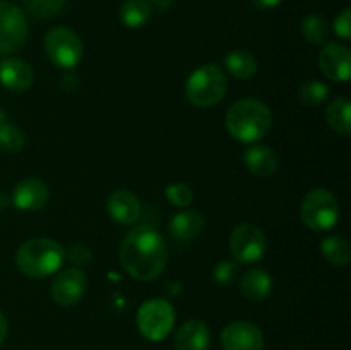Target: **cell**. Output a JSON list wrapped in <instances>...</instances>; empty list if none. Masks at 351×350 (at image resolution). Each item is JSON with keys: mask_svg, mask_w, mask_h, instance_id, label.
Listing matches in <instances>:
<instances>
[{"mask_svg": "<svg viewBox=\"0 0 351 350\" xmlns=\"http://www.w3.org/2000/svg\"><path fill=\"white\" fill-rule=\"evenodd\" d=\"M300 216L305 226L314 232H326L339 222V202L331 191L315 187L307 192L300 205Z\"/></svg>", "mask_w": 351, "mask_h": 350, "instance_id": "5", "label": "cell"}, {"mask_svg": "<svg viewBox=\"0 0 351 350\" xmlns=\"http://www.w3.org/2000/svg\"><path fill=\"white\" fill-rule=\"evenodd\" d=\"M329 96V86L324 84L322 81L317 79H311L305 81L304 84L298 89V100L302 105L308 106V108H315V106L322 105Z\"/></svg>", "mask_w": 351, "mask_h": 350, "instance_id": "25", "label": "cell"}, {"mask_svg": "<svg viewBox=\"0 0 351 350\" xmlns=\"http://www.w3.org/2000/svg\"><path fill=\"white\" fill-rule=\"evenodd\" d=\"M34 72L26 60L5 57L0 60V84L9 91L23 93L33 86Z\"/></svg>", "mask_w": 351, "mask_h": 350, "instance_id": "15", "label": "cell"}, {"mask_svg": "<svg viewBox=\"0 0 351 350\" xmlns=\"http://www.w3.org/2000/svg\"><path fill=\"white\" fill-rule=\"evenodd\" d=\"M67 0H23V5L27 14L38 19L55 17L64 10Z\"/></svg>", "mask_w": 351, "mask_h": 350, "instance_id": "26", "label": "cell"}, {"mask_svg": "<svg viewBox=\"0 0 351 350\" xmlns=\"http://www.w3.org/2000/svg\"><path fill=\"white\" fill-rule=\"evenodd\" d=\"M230 253L235 263L254 264L267 253V240L263 230L252 223H240L230 233Z\"/></svg>", "mask_w": 351, "mask_h": 350, "instance_id": "8", "label": "cell"}, {"mask_svg": "<svg viewBox=\"0 0 351 350\" xmlns=\"http://www.w3.org/2000/svg\"><path fill=\"white\" fill-rule=\"evenodd\" d=\"M65 249L53 239L38 237L24 242L16 253V266L29 278H45L60 271Z\"/></svg>", "mask_w": 351, "mask_h": 350, "instance_id": "3", "label": "cell"}, {"mask_svg": "<svg viewBox=\"0 0 351 350\" xmlns=\"http://www.w3.org/2000/svg\"><path fill=\"white\" fill-rule=\"evenodd\" d=\"M225 126L233 139L256 144L257 141L264 139L271 130L273 112L261 100L243 98L230 106L225 117Z\"/></svg>", "mask_w": 351, "mask_h": 350, "instance_id": "2", "label": "cell"}, {"mask_svg": "<svg viewBox=\"0 0 351 350\" xmlns=\"http://www.w3.org/2000/svg\"><path fill=\"white\" fill-rule=\"evenodd\" d=\"M119 259L130 277L141 281H151L167 268V242L153 226H136L120 244Z\"/></svg>", "mask_w": 351, "mask_h": 350, "instance_id": "1", "label": "cell"}, {"mask_svg": "<svg viewBox=\"0 0 351 350\" xmlns=\"http://www.w3.org/2000/svg\"><path fill=\"white\" fill-rule=\"evenodd\" d=\"M24 144H26V134L21 127L7 122L0 127V150L7 153H17L23 150Z\"/></svg>", "mask_w": 351, "mask_h": 350, "instance_id": "27", "label": "cell"}, {"mask_svg": "<svg viewBox=\"0 0 351 350\" xmlns=\"http://www.w3.org/2000/svg\"><path fill=\"white\" fill-rule=\"evenodd\" d=\"M165 196H167L168 202L177 206V208H187L194 202V191H192L191 185L184 184V182H175V184L167 185Z\"/></svg>", "mask_w": 351, "mask_h": 350, "instance_id": "28", "label": "cell"}, {"mask_svg": "<svg viewBox=\"0 0 351 350\" xmlns=\"http://www.w3.org/2000/svg\"><path fill=\"white\" fill-rule=\"evenodd\" d=\"M237 277H239V266L233 261H219L213 270V280L219 287H230L237 280Z\"/></svg>", "mask_w": 351, "mask_h": 350, "instance_id": "29", "label": "cell"}, {"mask_svg": "<svg viewBox=\"0 0 351 350\" xmlns=\"http://www.w3.org/2000/svg\"><path fill=\"white\" fill-rule=\"evenodd\" d=\"M302 36L308 43L324 47L329 41V36H331V27H329V23L322 16L311 14V16L302 21Z\"/></svg>", "mask_w": 351, "mask_h": 350, "instance_id": "24", "label": "cell"}, {"mask_svg": "<svg viewBox=\"0 0 351 350\" xmlns=\"http://www.w3.org/2000/svg\"><path fill=\"white\" fill-rule=\"evenodd\" d=\"M106 211L113 222L120 225H132L141 218L143 206L136 194L127 189H117L106 199Z\"/></svg>", "mask_w": 351, "mask_h": 350, "instance_id": "14", "label": "cell"}, {"mask_svg": "<svg viewBox=\"0 0 351 350\" xmlns=\"http://www.w3.org/2000/svg\"><path fill=\"white\" fill-rule=\"evenodd\" d=\"M243 163H245L247 170L256 177H271L274 172L278 170V154L274 150L264 144H252L243 153Z\"/></svg>", "mask_w": 351, "mask_h": 350, "instance_id": "17", "label": "cell"}, {"mask_svg": "<svg viewBox=\"0 0 351 350\" xmlns=\"http://www.w3.org/2000/svg\"><path fill=\"white\" fill-rule=\"evenodd\" d=\"M204 216L192 209H184L171 216L168 223L170 235L177 240H194L204 230Z\"/></svg>", "mask_w": 351, "mask_h": 350, "instance_id": "18", "label": "cell"}, {"mask_svg": "<svg viewBox=\"0 0 351 350\" xmlns=\"http://www.w3.org/2000/svg\"><path fill=\"white\" fill-rule=\"evenodd\" d=\"M5 120H7V115H5V112H3V110L0 108V127H2L3 124H5Z\"/></svg>", "mask_w": 351, "mask_h": 350, "instance_id": "35", "label": "cell"}, {"mask_svg": "<svg viewBox=\"0 0 351 350\" xmlns=\"http://www.w3.org/2000/svg\"><path fill=\"white\" fill-rule=\"evenodd\" d=\"M228 79L225 71L216 64H204L191 72L185 81V96L197 108L215 106L225 98Z\"/></svg>", "mask_w": 351, "mask_h": 350, "instance_id": "4", "label": "cell"}, {"mask_svg": "<svg viewBox=\"0 0 351 350\" xmlns=\"http://www.w3.org/2000/svg\"><path fill=\"white\" fill-rule=\"evenodd\" d=\"M240 290L252 302L266 301L273 292V277L263 268H254L243 273Z\"/></svg>", "mask_w": 351, "mask_h": 350, "instance_id": "19", "label": "cell"}, {"mask_svg": "<svg viewBox=\"0 0 351 350\" xmlns=\"http://www.w3.org/2000/svg\"><path fill=\"white\" fill-rule=\"evenodd\" d=\"M326 122L339 136L351 134V102L345 96L332 100L326 106Z\"/></svg>", "mask_w": 351, "mask_h": 350, "instance_id": "21", "label": "cell"}, {"mask_svg": "<svg viewBox=\"0 0 351 350\" xmlns=\"http://www.w3.org/2000/svg\"><path fill=\"white\" fill-rule=\"evenodd\" d=\"M250 2H252L257 9L266 10V9H274V7L280 5L283 0H250Z\"/></svg>", "mask_w": 351, "mask_h": 350, "instance_id": "32", "label": "cell"}, {"mask_svg": "<svg viewBox=\"0 0 351 350\" xmlns=\"http://www.w3.org/2000/svg\"><path fill=\"white\" fill-rule=\"evenodd\" d=\"M7 335H9V321H7L5 316L0 312V345L5 342Z\"/></svg>", "mask_w": 351, "mask_h": 350, "instance_id": "33", "label": "cell"}, {"mask_svg": "<svg viewBox=\"0 0 351 350\" xmlns=\"http://www.w3.org/2000/svg\"><path fill=\"white\" fill-rule=\"evenodd\" d=\"M86 288H88V278L84 271L81 268H67L62 270L51 281L50 295L58 305L71 307L81 301L82 295L86 294Z\"/></svg>", "mask_w": 351, "mask_h": 350, "instance_id": "10", "label": "cell"}, {"mask_svg": "<svg viewBox=\"0 0 351 350\" xmlns=\"http://www.w3.org/2000/svg\"><path fill=\"white\" fill-rule=\"evenodd\" d=\"M27 21L23 9L0 0V57H9L24 47L27 40Z\"/></svg>", "mask_w": 351, "mask_h": 350, "instance_id": "9", "label": "cell"}, {"mask_svg": "<svg viewBox=\"0 0 351 350\" xmlns=\"http://www.w3.org/2000/svg\"><path fill=\"white\" fill-rule=\"evenodd\" d=\"M137 328L151 342H161L171 333L175 325V307L167 299H149L137 311Z\"/></svg>", "mask_w": 351, "mask_h": 350, "instance_id": "6", "label": "cell"}, {"mask_svg": "<svg viewBox=\"0 0 351 350\" xmlns=\"http://www.w3.org/2000/svg\"><path fill=\"white\" fill-rule=\"evenodd\" d=\"M175 0H149L151 5H156L160 7V9H168V7L173 5Z\"/></svg>", "mask_w": 351, "mask_h": 350, "instance_id": "34", "label": "cell"}, {"mask_svg": "<svg viewBox=\"0 0 351 350\" xmlns=\"http://www.w3.org/2000/svg\"><path fill=\"white\" fill-rule=\"evenodd\" d=\"M332 30L338 34L339 38H343L345 41L351 40V9L345 7L341 12L336 16L335 24H332Z\"/></svg>", "mask_w": 351, "mask_h": 350, "instance_id": "31", "label": "cell"}, {"mask_svg": "<svg viewBox=\"0 0 351 350\" xmlns=\"http://www.w3.org/2000/svg\"><path fill=\"white\" fill-rule=\"evenodd\" d=\"M319 69L335 82H348L351 78V50L341 43H326L319 54Z\"/></svg>", "mask_w": 351, "mask_h": 350, "instance_id": "12", "label": "cell"}, {"mask_svg": "<svg viewBox=\"0 0 351 350\" xmlns=\"http://www.w3.org/2000/svg\"><path fill=\"white\" fill-rule=\"evenodd\" d=\"M151 14H153V5L149 0H125L119 10L120 21L132 30L144 26L151 19Z\"/></svg>", "mask_w": 351, "mask_h": 350, "instance_id": "22", "label": "cell"}, {"mask_svg": "<svg viewBox=\"0 0 351 350\" xmlns=\"http://www.w3.org/2000/svg\"><path fill=\"white\" fill-rule=\"evenodd\" d=\"M65 259H69V263L74 264V268L86 266L93 261V253L82 244H75L71 249L65 250Z\"/></svg>", "mask_w": 351, "mask_h": 350, "instance_id": "30", "label": "cell"}, {"mask_svg": "<svg viewBox=\"0 0 351 350\" xmlns=\"http://www.w3.org/2000/svg\"><path fill=\"white\" fill-rule=\"evenodd\" d=\"M43 45L48 60L65 71L74 69L81 62L82 54H84V47H82L79 34L65 26H57L48 31Z\"/></svg>", "mask_w": 351, "mask_h": 350, "instance_id": "7", "label": "cell"}, {"mask_svg": "<svg viewBox=\"0 0 351 350\" xmlns=\"http://www.w3.org/2000/svg\"><path fill=\"white\" fill-rule=\"evenodd\" d=\"M50 199V187L41 178L29 177L17 182L12 191V205L23 211H36L47 206Z\"/></svg>", "mask_w": 351, "mask_h": 350, "instance_id": "13", "label": "cell"}, {"mask_svg": "<svg viewBox=\"0 0 351 350\" xmlns=\"http://www.w3.org/2000/svg\"><path fill=\"white\" fill-rule=\"evenodd\" d=\"M211 342L209 326L201 319H189L175 335L177 350H208Z\"/></svg>", "mask_w": 351, "mask_h": 350, "instance_id": "16", "label": "cell"}, {"mask_svg": "<svg viewBox=\"0 0 351 350\" xmlns=\"http://www.w3.org/2000/svg\"><path fill=\"white\" fill-rule=\"evenodd\" d=\"M321 254L332 266H346L351 259V247L345 237L329 235L321 242Z\"/></svg>", "mask_w": 351, "mask_h": 350, "instance_id": "23", "label": "cell"}, {"mask_svg": "<svg viewBox=\"0 0 351 350\" xmlns=\"http://www.w3.org/2000/svg\"><path fill=\"white\" fill-rule=\"evenodd\" d=\"M221 345L225 350H263L264 335L256 323L233 321L223 328Z\"/></svg>", "mask_w": 351, "mask_h": 350, "instance_id": "11", "label": "cell"}, {"mask_svg": "<svg viewBox=\"0 0 351 350\" xmlns=\"http://www.w3.org/2000/svg\"><path fill=\"white\" fill-rule=\"evenodd\" d=\"M225 69L235 79L245 81L257 74L259 62H257L256 55L250 54L249 50H232L225 57Z\"/></svg>", "mask_w": 351, "mask_h": 350, "instance_id": "20", "label": "cell"}]
</instances>
